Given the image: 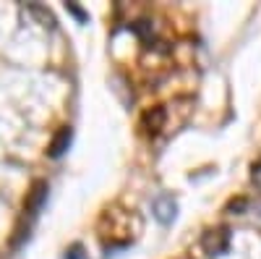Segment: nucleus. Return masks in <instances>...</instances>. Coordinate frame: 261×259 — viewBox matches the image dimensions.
<instances>
[{
    "mask_svg": "<svg viewBox=\"0 0 261 259\" xmlns=\"http://www.w3.org/2000/svg\"><path fill=\"white\" fill-rule=\"evenodd\" d=\"M65 259H86V254H84V249L79 244H73L68 251H65Z\"/></svg>",
    "mask_w": 261,
    "mask_h": 259,
    "instance_id": "423d86ee",
    "label": "nucleus"
},
{
    "mask_svg": "<svg viewBox=\"0 0 261 259\" xmlns=\"http://www.w3.org/2000/svg\"><path fill=\"white\" fill-rule=\"evenodd\" d=\"M45 199H47V183L45 181H37L32 186V191H29L27 202H24V220L29 218V223H34L39 209H42V204H45Z\"/></svg>",
    "mask_w": 261,
    "mask_h": 259,
    "instance_id": "f03ea898",
    "label": "nucleus"
},
{
    "mask_svg": "<svg viewBox=\"0 0 261 259\" xmlns=\"http://www.w3.org/2000/svg\"><path fill=\"white\" fill-rule=\"evenodd\" d=\"M243 207H246V199H238V202H232V204H230V209H232V212L238 209V215H241V209H243Z\"/></svg>",
    "mask_w": 261,
    "mask_h": 259,
    "instance_id": "6e6552de",
    "label": "nucleus"
},
{
    "mask_svg": "<svg viewBox=\"0 0 261 259\" xmlns=\"http://www.w3.org/2000/svg\"><path fill=\"white\" fill-rule=\"evenodd\" d=\"M71 136H73L71 126H63L60 131H58V134L53 136V142H50V147H47V155H50L53 160L63 157V155H65V149L71 147Z\"/></svg>",
    "mask_w": 261,
    "mask_h": 259,
    "instance_id": "7ed1b4c3",
    "label": "nucleus"
},
{
    "mask_svg": "<svg viewBox=\"0 0 261 259\" xmlns=\"http://www.w3.org/2000/svg\"><path fill=\"white\" fill-rule=\"evenodd\" d=\"M201 246L209 256H222L227 249H230V228H214V230H206L204 239H201Z\"/></svg>",
    "mask_w": 261,
    "mask_h": 259,
    "instance_id": "f257e3e1",
    "label": "nucleus"
},
{
    "mask_svg": "<svg viewBox=\"0 0 261 259\" xmlns=\"http://www.w3.org/2000/svg\"><path fill=\"white\" fill-rule=\"evenodd\" d=\"M154 215L162 223H170L172 218H175V202H172V197H160L154 202Z\"/></svg>",
    "mask_w": 261,
    "mask_h": 259,
    "instance_id": "39448f33",
    "label": "nucleus"
},
{
    "mask_svg": "<svg viewBox=\"0 0 261 259\" xmlns=\"http://www.w3.org/2000/svg\"><path fill=\"white\" fill-rule=\"evenodd\" d=\"M68 11H71V13H73V16H76L79 21H84V18H86V13H84V11H81L79 6H73V3H68Z\"/></svg>",
    "mask_w": 261,
    "mask_h": 259,
    "instance_id": "0eeeda50",
    "label": "nucleus"
},
{
    "mask_svg": "<svg viewBox=\"0 0 261 259\" xmlns=\"http://www.w3.org/2000/svg\"><path fill=\"white\" fill-rule=\"evenodd\" d=\"M165 107H151V110L149 113H144V128H146V131L149 134H157L160 131V128L165 126Z\"/></svg>",
    "mask_w": 261,
    "mask_h": 259,
    "instance_id": "20e7f679",
    "label": "nucleus"
}]
</instances>
